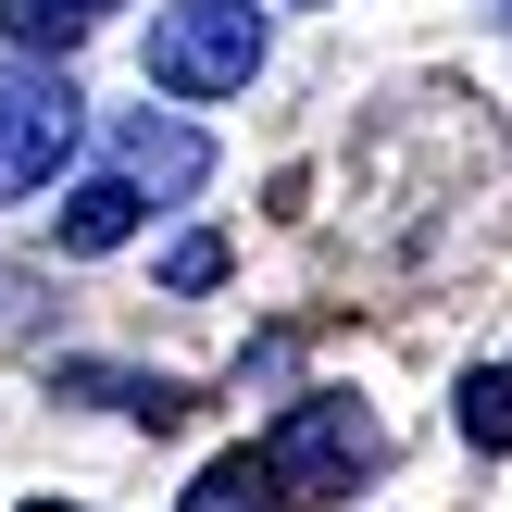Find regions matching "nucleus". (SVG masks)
I'll return each mask as SVG.
<instances>
[{
  "mask_svg": "<svg viewBox=\"0 0 512 512\" xmlns=\"http://www.w3.org/2000/svg\"><path fill=\"white\" fill-rule=\"evenodd\" d=\"M500 13H512V0H500Z\"/></svg>",
  "mask_w": 512,
  "mask_h": 512,
  "instance_id": "nucleus-12",
  "label": "nucleus"
},
{
  "mask_svg": "<svg viewBox=\"0 0 512 512\" xmlns=\"http://www.w3.org/2000/svg\"><path fill=\"white\" fill-rule=\"evenodd\" d=\"M263 463H275V488H350V475H375V425L350 413L338 388H313V400H288V425L263 438Z\"/></svg>",
  "mask_w": 512,
  "mask_h": 512,
  "instance_id": "nucleus-3",
  "label": "nucleus"
},
{
  "mask_svg": "<svg viewBox=\"0 0 512 512\" xmlns=\"http://www.w3.org/2000/svg\"><path fill=\"white\" fill-rule=\"evenodd\" d=\"M113 150H125L113 175H138V188H200V175H213V138H200V125H175V113H125Z\"/></svg>",
  "mask_w": 512,
  "mask_h": 512,
  "instance_id": "nucleus-4",
  "label": "nucleus"
},
{
  "mask_svg": "<svg viewBox=\"0 0 512 512\" xmlns=\"http://www.w3.org/2000/svg\"><path fill=\"white\" fill-rule=\"evenodd\" d=\"M263 75V13L250 0H175L150 13V88L163 100H225Z\"/></svg>",
  "mask_w": 512,
  "mask_h": 512,
  "instance_id": "nucleus-1",
  "label": "nucleus"
},
{
  "mask_svg": "<svg viewBox=\"0 0 512 512\" xmlns=\"http://www.w3.org/2000/svg\"><path fill=\"white\" fill-rule=\"evenodd\" d=\"M13 38H25V50H75L88 13H75V0H13Z\"/></svg>",
  "mask_w": 512,
  "mask_h": 512,
  "instance_id": "nucleus-8",
  "label": "nucleus"
},
{
  "mask_svg": "<svg viewBox=\"0 0 512 512\" xmlns=\"http://www.w3.org/2000/svg\"><path fill=\"white\" fill-rule=\"evenodd\" d=\"M213 275H225V238H175L163 250V288H213Z\"/></svg>",
  "mask_w": 512,
  "mask_h": 512,
  "instance_id": "nucleus-9",
  "label": "nucleus"
},
{
  "mask_svg": "<svg viewBox=\"0 0 512 512\" xmlns=\"http://www.w3.org/2000/svg\"><path fill=\"white\" fill-rule=\"evenodd\" d=\"M463 438H475V450H512V363L463 375Z\"/></svg>",
  "mask_w": 512,
  "mask_h": 512,
  "instance_id": "nucleus-7",
  "label": "nucleus"
},
{
  "mask_svg": "<svg viewBox=\"0 0 512 512\" xmlns=\"http://www.w3.org/2000/svg\"><path fill=\"white\" fill-rule=\"evenodd\" d=\"M175 512H288V488H275L263 450H225V463H200V488L175 500Z\"/></svg>",
  "mask_w": 512,
  "mask_h": 512,
  "instance_id": "nucleus-6",
  "label": "nucleus"
},
{
  "mask_svg": "<svg viewBox=\"0 0 512 512\" xmlns=\"http://www.w3.org/2000/svg\"><path fill=\"white\" fill-rule=\"evenodd\" d=\"M75 88H63V63H38V50H13L0 63V200H25V188H50V175L75 163Z\"/></svg>",
  "mask_w": 512,
  "mask_h": 512,
  "instance_id": "nucleus-2",
  "label": "nucleus"
},
{
  "mask_svg": "<svg viewBox=\"0 0 512 512\" xmlns=\"http://www.w3.org/2000/svg\"><path fill=\"white\" fill-rule=\"evenodd\" d=\"M75 13H88V25H100V13H113V0H75Z\"/></svg>",
  "mask_w": 512,
  "mask_h": 512,
  "instance_id": "nucleus-10",
  "label": "nucleus"
},
{
  "mask_svg": "<svg viewBox=\"0 0 512 512\" xmlns=\"http://www.w3.org/2000/svg\"><path fill=\"white\" fill-rule=\"evenodd\" d=\"M138 213H150V188H138V175H88V188H63L50 238L88 263V250H125V238H138Z\"/></svg>",
  "mask_w": 512,
  "mask_h": 512,
  "instance_id": "nucleus-5",
  "label": "nucleus"
},
{
  "mask_svg": "<svg viewBox=\"0 0 512 512\" xmlns=\"http://www.w3.org/2000/svg\"><path fill=\"white\" fill-rule=\"evenodd\" d=\"M25 512H75V500H25Z\"/></svg>",
  "mask_w": 512,
  "mask_h": 512,
  "instance_id": "nucleus-11",
  "label": "nucleus"
}]
</instances>
